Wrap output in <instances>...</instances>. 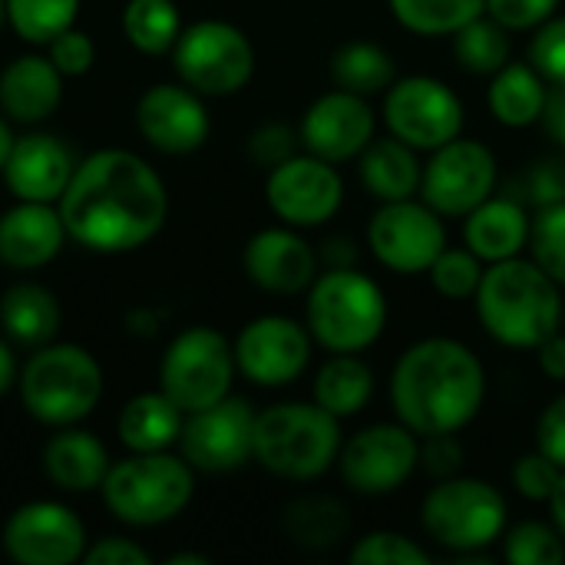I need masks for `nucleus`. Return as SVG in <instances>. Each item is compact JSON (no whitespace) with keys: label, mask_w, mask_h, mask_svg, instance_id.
<instances>
[{"label":"nucleus","mask_w":565,"mask_h":565,"mask_svg":"<svg viewBox=\"0 0 565 565\" xmlns=\"http://www.w3.org/2000/svg\"><path fill=\"white\" fill-rule=\"evenodd\" d=\"M166 185L132 152H96L60 195L66 235L89 252H129L146 245L166 222Z\"/></svg>","instance_id":"obj_1"},{"label":"nucleus","mask_w":565,"mask_h":565,"mask_svg":"<svg viewBox=\"0 0 565 565\" xmlns=\"http://www.w3.org/2000/svg\"><path fill=\"white\" fill-rule=\"evenodd\" d=\"M487 371L454 338H427L407 348L391 374V404L417 437L460 434L483 407Z\"/></svg>","instance_id":"obj_2"},{"label":"nucleus","mask_w":565,"mask_h":565,"mask_svg":"<svg viewBox=\"0 0 565 565\" xmlns=\"http://www.w3.org/2000/svg\"><path fill=\"white\" fill-rule=\"evenodd\" d=\"M490 338L507 348H540L563 328V295L533 258L493 262L473 295Z\"/></svg>","instance_id":"obj_3"},{"label":"nucleus","mask_w":565,"mask_h":565,"mask_svg":"<svg viewBox=\"0 0 565 565\" xmlns=\"http://www.w3.org/2000/svg\"><path fill=\"white\" fill-rule=\"evenodd\" d=\"M387 324V298L371 275L328 268L308 288V331L331 354L367 351Z\"/></svg>","instance_id":"obj_4"},{"label":"nucleus","mask_w":565,"mask_h":565,"mask_svg":"<svg viewBox=\"0 0 565 565\" xmlns=\"http://www.w3.org/2000/svg\"><path fill=\"white\" fill-rule=\"evenodd\" d=\"M341 444V420L321 404H278L255 417V460L285 480L328 473Z\"/></svg>","instance_id":"obj_5"},{"label":"nucleus","mask_w":565,"mask_h":565,"mask_svg":"<svg viewBox=\"0 0 565 565\" xmlns=\"http://www.w3.org/2000/svg\"><path fill=\"white\" fill-rule=\"evenodd\" d=\"M420 523L430 540L440 546L473 556L507 533V500L503 493L473 477H447L440 480L424 507H420Z\"/></svg>","instance_id":"obj_6"},{"label":"nucleus","mask_w":565,"mask_h":565,"mask_svg":"<svg viewBox=\"0 0 565 565\" xmlns=\"http://www.w3.org/2000/svg\"><path fill=\"white\" fill-rule=\"evenodd\" d=\"M192 487L189 460L156 450L116 463L103 480V497L122 523L159 526L189 507Z\"/></svg>","instance_id":"obj_7"},{"label":"nucleus","mask_w":565,"mask_h":565,"mask_svg":"<svg viewBox=\"0 0 565 565\" xmlns=\"http://www.w3.org/2000/svg\"><path fill=\"white\" fill-rule=\"evenodd\" d=\"M20 394L36 420L66 427L83 420L99 404L103 371L83 348H43L23 367Z\"/></svg>","instance_id":"obj_8"},{"label":"nucleus","mask_w":565,"mask_h":565,"mask_svg":"<svg viewBox=\"0 0 565 565\" xmlns=\"http://www.w3.org/2000/svg\"><path fill=\"white\" fill-rule=\"evenodd\" d=\"M235 367V351L218 331L192 328L179 334L162 358V394H169L182 414L205 411L228 397Z\"/></svg>","instance_id":"obj_9"},{"label":"nucleus","mask_w":565,"mask_h":565,"mask_svg":"<svg viewBox=\"0 0 565 565\" xmlns=\"http://www.w3.org/2000/svg\"><path fill=\"white\" fill-rule=\"evenodd\" d=\"M175 70L192 89L205 96H228L252 79L255 50L238 26L222 20H202L179 33Z\"/></svg>","instance_id":"obj_10"},{"label":"nucleus","mask_w":565,"mask_h":565,"mask_svg":"<svg viewBox=\"0 0 565 565\" xmlns=\"http://www.w3.org/2000/svg\"><path fill=\"white\" fill-rule=\"evenodd\" d=\"M384 122L391 136L404 139L417 152H434L457 139L463 129L460 96L434 76L394 79L384 96Z\"/></svg>","instance_id":"obj_11"},{"label":"nucleus","mask_w":565,"mask_h":565,"mask_svg":"<svg viewBox=\"0 0 565 565\" xmlns=\"http://www.w3.org/2000/svg\"><path fill=\"white\" fill-rule=\"evenodd\" d=\"M497 156L477 139H450L430 152L420 175V199L450 218H467L497 189Z\"/></svg>","instance_id":"obj_12"},{"label":"nucleus","mask_w":565,"mask_h":565,"mask_svg":"<svg viewBox=\"0 0 565 565\" xmlns=\"http://www.w3.org/2000/svg\"><path fill=\"white\" fill-rule=\"evenodd\" d=\"M444 215L434 212L424 199L381 202L367 225V245L374 258L397 275H424L447 248Z\"/></svg>","instance_id":"obj_13"},{"label":"nucleus","mask_w":565,"mask_h":565,"mask_svg":"<svg viewBox=\"0 0 565 565\" xmlns=\"http://www.w3.org/2000/svg\"><path fill=\"white\" fill-rule=\"evenodd\" d=\"M344 483L361 497H387L401 490L420 467V437L397 424H374L341 444Z\"/></svg>","instance_id":"obj_14"},{"label":"nucleus","mask_w":565,"mask_h":565,"mask_svg":"<svg viewBox=\"0 0 565 565\" xmlns=\"http://www.w3.org/2000/svg\"><path fill=\"white\" fill-rule=\"evenodd\" d=\"M255 411L242 397H225L205 411L189 414L182 424V454L189 467L205 473L238 470L255 457Z\"/></svg>","instance_id":"obj_15"},{"label":"nucleus","mask_w":565,"mask_h":565,"mask_svg":"<svg viewBox=\"0 0 565 565\" xmlns=\"http://www.w3.org/2000/svg\"><path fill=\"white\" fill-rule=\"evenodd\" d=\"M271 212L298 228H315L328 222L344 199V182L334 162L318 156H291L271 169L265 185Z\"/></svg>","instance_id":"obj_16"},{"label":"nucleus","mask_w":565,"mask_h":565,"mask_svg":"<svg viewBox=\"0 0 565 565\" xmlns=\"http://www.w3.org/2000/svg\"><path fill=\"white\" fill-rule=\"evenodd\" d=\"M308 361H311V331L281 315H268L245 324L235 341L238 371L262 387H281L298 381Z\"/></svg>","instance_id":"obj_17"},{"label":"nucleus","mask_w":565,"mask_h":565,"mask_svg":"<svg viewBox=\"0 0 565 565\" xmlns=\"http://www.w3.org/2000/svg\"><path fill=\"white\" fill-rule=\"evenodd\" d=\"M83 523L60 503L20 507L3 530V550L20 565H70L83 556Z\"/></svg>","instance_id":"obj_18"},{"label":"nucleus","mask_w":565,"mask_h":565,"mask_svg":"<svg viewBox=\"0 0 565 565\" xmlns=\"http://www.w3.org/2000/svg\"><path fill=\"white\" fill-rule=\"evenodd\" d=\"M374 129H377V119H374V109L367 106V96L331 89L308 106L301 119V142L318 159L348 162L367 149V142L374 139Z\"/></svg>","instance_id":"obj_19"},{"label":"nucleus","mask_w":565,"mask_h":565,"mask_svg":"<svg viewBox=\"0 0 565 565\" xmlns=\"http://www.w3.org/2000/svg\"><path fill=\"white\" fill-rule=\"evenodd\" d=\"M139 132L149 139V146L182 156L195 152L209 139V113L202 99L192 89L182 86H152L136 106Z\"/></svg>","instance_id":"obj_20"},{"label":"nucleus","mask_w":565,"mask_h":565,"mask_svg":"<svg viewBox=\"0 0 565 565\" xmlns=\"http://www.w3.org/2000/svg\"><path fill=\"white\" fill-rule=\"evenodd\" d=\"M248 278L275 295H298L318 278V255L291 228H265L245 245Z\"/></svg>","instance_id":"obj_21"},{"label":"nucleus","mask_w":565,"mask_h":565,"mask_svg":"<svg viewBox=\"0 0 565 565\" xmlns=\"http://www.w3.org/2000/svg\"><path fill=\"white\" fill-rule=\"evenodd\" d=\"M76 166L70 149L43 132L13 139V149L3 162L7 189L20 202H53L66 192Z\"/></svg>","instance_id":"obj_22"},{"label":"nucleus","mask_w":565,"mask_h":565,"mask_svg":"<svg viewBox=\"0 0 565 565\" xmlns=\"http://www.w3.org/2000/svg\"><path fill=\"white\" fill-rule=\"evenodd\" d=\"M66 225L50 202H20L0 218V262L10 268H40L63 248Z\"/></svg>","instance_id":"obj_23"},{"label":"nucleus","mask_w":565,"mask_h":565,"mask_svg":"<svg viewBox=\"0 0 565 565\" xmlns=\"http://www.w3.org/2000/svg\"><path fill=\"white\" fill-rule=\"evenodd\" d=\"M533 218L526 205L513 195H490L483 205H477L463 222V242L473 255L483 258V265L516 258L530 245Z\"/></svg>","instance_id":"obj_24"},{"label":"nucleus","mask_w":565,"mask_h":565,"mask_svg":"<svg viewBox=\"0 0 565 565\" xmlns=\"http://www.w3.org/2000/svg\"><path fill=\"white\" fill-rule=\"evenodd\" d=\"M60 70L50 56H20L0 73V106L17 122H40L46 119L63 96Z\"/></svg>","instance_id":"obj_25"},{"label":"nucleus","mask_w":565,"mask_h":565,"mask_svg":"<svg viewBox=\"0 0 565 565\" xmlns=\"http://www.w3.org/2000/svg\"><path fill=\"white\" fill-rule=\"evenodd\" d=\"M420 175L424 166L417 162V149L397 136L371 139L361 152V179L381 202L414 199L420 192Z\"/></svg>","instance_id":"obj_26"},{"label":"nucleus","mask_w":565,"mask_h":565,"mask_svg":"<svg viewBox=\"0 0 565 565\" xmlns=\"http://www.w3.org/2000/svg\"><path fill=\"white\" fill-rule=\"evenodd\" d=\"M43 467H46V477L60 490L86 493V490H96L106 480L109 457H106V447L93 434L66 430V434H56L46 444Z\"/></svg>","instance_id":"obj_27"},{"label":"nucleus","mask_w":565,"mask_h":565,"mask_svg":"<svg viewBox=\"0 0 565 565\" xmlns=\"http://www.w3.org/2000/svg\"><path fill=\"white\" fill-rule=\"evenodd\" d=\"M546 93H550V83L536 73V66L530 60L526 63L510 60L503 70L493 73L490 109H493L497 122H503L510 129H526L543 119Z\"/></svg>","instance_id":"obj_28"},{"label":"nucleus","mask_w":565,"mask_h":565,"mask_svg":"<svg viewBox=\"0 0 565 565\" xmlns=\"http://www.w3.org/2000/svg\"><path fill=\"white\" fill-rule=\"evenodd\" d=\"M182 434V411L169 394H139L119 414V440L136 454H156Z\"/></svg>","instance_id":"obj_29"},{"label":"nucleus","mask_w":565,"mask_h":565,"mask_svg":"<svg viewBox=\"0 0 565 565\" xmlns=\"http://www.w3.org/2000/svg\"><path fill=\"white\" fill-rule=\"evenodd\" d=\"M0 324L17 344H46L60 331V305L40 285H13L0 298Z\"/></svg>","instance_id":"obj_30"},{"label":"nucleus","mask_w":565,"mask_h":565,"mask_svg":"<svg viewBox=\"0 0 565 565\" xmlns=\"http://www.w3.org/2000/svg\"><path fill=\"white\" fill-rule=\"evenodd\" d=\"M374 397V374L358 354H334L315 381V404L338 420L361 414Z\"/></svg>","instance_id":"obj_31"},{"label":"nucleus","mask_w":565,"mask_h":565,"mask_svg":"<svg viewBox=\"0 0 565 565\" xmlns=\"http://www.w3.org/2000/svg\"><path fill=\"white\" fill-rule=\"evenodd\" d=\"M348 526V510L334 497H301L285 510V533L301 550H334Z\"/></svg>","instance_id":"obj_32"},{"label":"nucleus","mask_w":565,"mask_h":565,"mask_svg":"<svg viewBox=\"0 0 565 565\" xmlns=\"http://www.w3.org/2000/svg\"><path fill=\"white\" fill-rule=\"evenodd\" d=\"M331 76H334L338 89H348L358 96L387 93V86L394 83V60L384 46L367 43V40H354L334 53Z\"/></svg>","instance_id":"obj_33"},{"label":"nucleus","mask_w":565,"mask_h":565,"mask_svg":"<svg viewBox=\"0 0 565 565\" xmlns=\"http://www.w3.org/2000/svg\"><path fill=\"white\" fill-rule=\"evenodd\" d=\"M454 53L463 70L477 76H493L510 63V30L490 13H480L454 33Z\"/></svg>","instance_id":"obj_34"},{"label":"nucleus","mask_w":565,"mask_h":565,"mask_svg":"<svg viewBox=\"0 0 565 565\" xmlns=\"http://www.w3.org/2000/svg\"><path fill=\"white\" fill-rule=\"evenodd\" d=\"M397 23L420 36H454L463 23L487 13V0H387Z\"/></svg>","instance_id":"obj_35"},{"label":"nucleus","mask_w":565,"mask_h":565,"mask_svg":"<svg viewBox=\"0 0 565 565\" xmlns=\"http://www.w3.org/2000/svg\"><path fill=\"white\" fill-rule=\"evenodd\" d=\"M129 43L142 53H166L179 40V10L172 0H129L122 13Z\"/></svg>","instance_id":"obj_36"},{"label":"nucleus","mask_w":565,"mask_h":565,"mask_svg":"<svg viewBox=\"0 0 565 565\" xmlns=\"http://www.w3.org/2000/svg\"><path fill=\"white\" fill-rule=\"evenodd\" d=\"M79 0H7V17L13 30L30 43H50L56 33L70 30Z\"/></svg>","instance_id":"obj_37"},{"label":"nucleus","mask_w":565,"mask_h":565,"mask_svg":"<svg viewBox=\"0 0 565 565\" xmlns=\"http://www.w3.org/2000/svg\"><path fill=\"white\" fill-rule=\"evenodd\" d=\"M503 559L513 565H559L565 559V540L556 523H516L503 533Z\"/></svg>","instance_id":"obj_38"},{"label":"nucleus","mask_w":565,"mask_h":565,"mask_svg":"<svg viewBox=\"0 0 565 565\" xmlns=\"http://www.w3.org/2000/svg\"><path fill=\"white\" fill-rule=\"evenodd\" d=\"M530 252L533 262L565 288V202L546 205L536 212L530 228Z\"/></svg>","instance_id":"obj_39"},{"label":"nucleus","mask_w":565,"mask_h":565,"mask_svg":"<svg viewBox=\"0 0 565 565\" xmlns=\"http://www.w3.org/2000/svg\"><path fill=\"white\" fill-rule=\"evenodd\" d=\"M483 258L473 255L470 248H444L437 255V262L430 265V281L434 288L450 298V301H460V298H473L480 281H483Z\"/></svg>","instance_id":"obj_40"},{"label":"nucleus","mask_w":565,"mask_h":565,"mask_svg":"<svg viewBox=\"0 0 565 565\" xmlns=\"http://www.w3.org/2000/svg\"><path fill=\"white\" fill-rule=\"evenodd\" d=\"M351 563L354 565H427L430 553L424 546H417L411 536L394 533V530H377L367 533L364 540H358V546L351 550Z\"/></svg>","instance_id":"obj_41"},{"label":"nucleus","mask_w":565,"mask_h":565,"mask_svg":"<svg viewBox=\"0 0 565 565\" xmlns=\"http://www.w3.org/2000/svg\"><path fill=\"white\" fill-rule=\"evenodd\" d=\"M510 195L520 199L526 209H546V205H556L565 202V166L559 162H536L530 166L513 185H510Z\"/></svg>","instance_id":"obj_42"},{"label":"nucleus","mask_w":565,"mask_h":565,"mask_svg":"<svg viewBox=\"0 0 565 565\" xmlns=\"http://www.w3.org/2000/svg\"><path fill=\"white\" fill-rule=\"evenodd\" d=\"M530 63L550 86H565V17H550L530 40Z\"/></svg>","instance_id":"obj_43"},{"label":"nucleus","mask_w":565,"mask_h":565,"mask_svg":"<svg viewBox=\"0 0 565 565\" xmlns=\"http://www.w3.org/2000/svg\"><path fill=\"white\" fill-rule=\"evenodd\" d=\"M559 477H563V467L556 460H550L543 450L520 457L513 467V483H516L520 497H526L533 503H550V497L559 487Z\"/></svg>","instance_id":"obj_44"},{"label":"nucleus","mask_w":565,"mask_h":565,"mask_svg":"<svg viewBox=\"0 0 565 565\" xmlns=\"http://www.w3.org/2000/svg\"><path fill=\"white\" fill-rule=\"evenodd\" d=\"M559 0H487V13L500 20L507 30H536L550 17H556Z\"/></svg>","instance_id":"obj_45"},{"label":"nucleus","mask_w":565,"mask_h":565,"mask_svg":"<svg viewBox=\"0 0 565 565\" xmlns=\"http://www.w3.org/2000/svg\"><path fill=\"white\" fill-rule=\"evenodd\" d=\"M50 63L63 73V76H79V73H86L89 66H93V56H96V46H93V40L86 36V33H79V30H63V33H56L50 43Z\"/></svg>","instance_id":"obj_46"},{"label":"nucleus","mask_w":565,"mask_h":565,"mask_svg":"<svg viewBox=\"0 0 565 565\" xmlns=\"http://www.w3.org/2000/svg\"><path fill=\"white\" fill-rule=\"evenodd\" d=\"M463 467V444L457 434H434L420 437V470H427L437 480L457 477Z\"/></svg>","instance_id":"obj_47"},{"label":"nucleus","mask_w":565,"mask_h":565,"mask_svg":"<svg viewBox=\"0 0 565 565\" xmlns=\"http://www.w3.org/2000/svg\"><path fill=\"white\" fill-rule=\"evenodd\" d=\"M248 152H252L255 162L275 169V166H281L285 159L295 156V136H291V129L281 126V122H268V126H262V129L248 139Z\"/></svg>","instance_id":"obj_48"},{"label":"nucleus","mask_w":565,"mask_h":565,"mask_svg":"<svg viewBox=\"0 0 565 565\" xmlns=\"http://www.w3.org/2000/svg\"><path fill=\"white\" fill-rule=\"evenodd\" d=\"M536 450H543L550 460H556L565 470V394H559L556 401H550V407L540 414Z\"/></svg>","instance_id":"obj_49"},{"label":"nucleus","mask_w":565,"mask_h":565,"mask_svg":"<svg viewBox=\"0 0 565 565\" xmlns=\"http://www.w3.org/2000/svg\"><path fill=\"white\" fill-rule=\"evenodd\" d=\"M83 559L89 565H149V553L139 550V546L129 543V540L113 536V540L96 543Z\"/></svg>","instance_id":"obj_50"},{"label":"nucleus","mask_w":565,"mask_h":565,"mask_svg":"<svg viewBox=\"0 0 565 565\" xmlns=\"http://www.w3.org/2000/svg\"><path fill=\"white\" fill-rule=\"evenodd\" d=\"M540 367L550 381H565V331L559 328L556 334H550L540 348H536Z\"/></svg>","instance_id":"obj_51"},{"label":"nucleus","mask_w":565,"mask_h":565,"mask_svg":"<svg viewBox=\"0 0 565 565\" xmlns=\"http://www.w3.org/2000/svg\"><path fill=\"white\" fill-rule=\"evenodd\" d=\"M540 122L546 126V132H550L556 142H563L565 146V86H550L546 106H543V119H540Z\"/></svg>","instance_id":"obj_52"},{"label":"nucleus","mask_w":565,"mask_h":565,"mask_svg":"<svg viewBox=\"0 0 565 565\" xmlns=\"http://www.w3.org/2000/svg\"><path fill=\"white\" fill-rule=\"evenodd\" d=\"M550 510H553V523H556V530L563 533V540H565V470H563V477H559L556 493L550 497Z\"/></svg>","instance_id":"obj_53"},{"label":"nucleus","mask_w":565,"mask_h":565,"mask_svg":"<svg viewBox=\"0 0 565 565\" xmlns=\"http://www.w3.org/2000/svg\"><path fill=\"white\" fill-rule=\"evenodd\" d=\"M13 377H17L13 354H10V348H7V344H0V394L13 384Z\"/></svg>","instance_id":"obj_54"},{"label":"nucleus","mask_w":565,"mask_h":565,"mask_svg":"<svg viewBox=\"0 0 565 565\" xmlns=\"http://www.w3.org/2000/svg\"><path fill=\"white\" fill-rule=\"evenodd\" d=\"M10 149H13V136H10V129H7V122L0 119V166L7 162V156H10Z\"/></svg>","instance_id":"obj_55"},{"label":"nucleus","mask_w":565,"mask_h":565,"mask_svg":"<svg viewBox=\"0 0 565 565\" xmlns=\"http://www.w3.org/2000/svg\"><path fill=\"white\" fill-rule=\"evenodd\" d=\"M169 565H209L205 556H192V553H179V556H172Z\"/></svg>","instance_id":"obj_56"},{"label":"nucleus","mask_w":565,"mask_h":565,"mask_svg":"<svg viewBox=\"0 0 565 565\" xmlns=\"http://www.w3.org/2000/svg\"><path fill=\"white\" fill-rule=\"evenodd\" d=\"M3 13H7V0H0V20H3Z\"/></svg>","instance_id":"obj_57"},{"label":"nucleus","mask_w":565,"mask_h":565,"mask_svg":"<svg viewBox=\"0 0 565 565\" xmlns=\"http://www.w3.org/2000/svg\"><path fill=\"white\" fill-rule=\"evenodd\" d=\"M563 331H565V305H563Z\"/></svg>","instance_id":"obj_58"}]
</instances>
